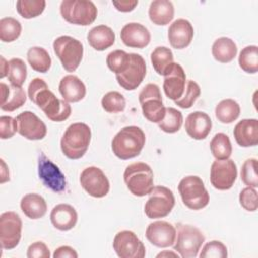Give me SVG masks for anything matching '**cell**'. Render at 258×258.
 I'll use <instances>...</instances> for the list:
<instances>
[{"mask_svg":"<svg viewBox=\"0 0 258 258\" xmlns=\"http://www.w3.org/2000/svg\"><path fill=\"white\" fill-rule=\"evenodd\" d=\"M139 103L143 116L152 123H159L165 116L160 89L155 84H147L139 93Z\"/></svg>","mask_w":258,"mask_h":258,"instance_id":"9","label":"cell"},{"mask_svg":"<svg viewBox=\"0 0 258 258\" xmlns=\"http://www.w3.org/2000/svg\"><path fill=\"white\" fill-rule=\"evenodd\" d=\"M184 128L188 136L196 140H202L211 132L212 120L208 114L196 111L186 117Z\"/></svg>","mask_w":258,"mask_h":258,"instance_id":"22","label":"cell"},{"mask_svg":"<svg viewBox=\"0 0 258 258\" xmlns=\"http://www.w3.org/2000/svg\"><path fill=\"white\" fill-rule=\"evenodd\" d=\"M20 22L13 17H4L0 20V39L3 42L16 40L21 33Z\"/></svg>","mask_w":258,"mask_h":258,"instance_id":"36","label":"cell"},{"mask_svg":"<svg viewBox=\"0 0 258 258\" xmlns=\"http://www.w3.org/2000/svg\"><path fill=\"white\" fill-rule=\"evenodd\" d=\"M173 249L182 258H195L205 242V236L196 227L178 224Z\"/></svg>","mask_w":258,"mask_h":258,"instance_id":"6","label":"cell"},{"mask_svg":"<svg viewBox=\"0 0 258 258\" xmlns=\"http://www.w3.org/2000/svg\"><path fill=\"white\" fill-rule=\"evenodd\" d=\"M91 129L85 123H74L64 131L60 139L62 153L70 159H79L85 155L91 142Z\"/></svg>","mask_w":258,"mask_h":258,"instance_id":"3","label":"cell"},{"mask_svg":"<svg viewBox=\"0 0 258 258\" xmlns=\"http://www.w3.org/2000/svg\"><path fill=\"white\" fill-rule=\"evenodd\" d=\"M1 89V104L0 108L6 112H12L24 105L26 94L21 87L8 86L5 83H0Z\"/></svg>","mask_w":258,"mask_h":258,"instance_id":"26","label":"cell"},{"mask_svg":"<svg viewBox=\"0 0 258 258\" xmlns=\"http://www.w3.org/2000/svg\"><path fill=\"white\" fill-rule=\"evenodd\" d=\"M200 95H201L200 86L195 81L189 80L186 83V87L184 89L183 95L178 100H175L174 102L178 107L182 109H188L194 105V103L200 97Z\"/></svg>","mask_w":258,"mask_h":258,"instance_id":"42","label":"cell"},{"mask_svg":"<svg viewBox=\"0 0 258 258\" xmlns=\"http://www.w3.org/2000/svg\"><path fill=\"white\" fill-rule=\"evenodd\" d=\"M145 235L152 245L159 248H166L174 244L176 229L168 222L156 221L147 226Z\"/></svg>","mask_w":258,"mask_h":258,"instance_id":"18","label":"cell"},{"mask_svg":"<svg viewBox=\"0 0 258 258\" xmlns=\"http://www.w3.org/2000/svg\"><path fill=\"white\" fill-rule=\"evenodd\" d=\"M127 188L136 197L149 195L153 186V171L151 167L144 162H135L129 164L123 174Z\"/></svg>","mask_w":258,"mask_h":258,"instance_id":"4","label":"cell"},{"mask_svg":"<svg viewBox=\"0 0 258 258\" xmlns=\"http://www.w3.org/2000/svg\"><path fill=\"white\" fill-rule=\"evenodd\" d=\"M8 71H9V61H7L3 56H1V74H0V78L3 79L4 77H6L8 75Z\"/></svg>","mask_w":258,"mask_h":258,"instance_id":"51","label":"cell"},{"mask_svg":"<svg viewBox=\"0 0 258 258\" xmlns=\"http://www.w3.org/2000/svg\"><path fill=\"white\" fill-rule=\"evenodd\" d=\"M237 166L232 159H216L211 165L210 180L212 185L219 190L230 189L237 178Z\"/></svg>","mask_w":258,"mask_h":258,"instance_id":"12","label":"cell"},{"mask_svg":"<svg viewBox=\"0 0 258 258\" xmlns=\"http://www.w3.org/2000/svg\"><path fill=\"white\" fill-rule=\"evenodd\" d=\"M130 61V53L124 50L117 49L111 51L106 58V63L108 68L115 73V75L122 74L128 67Z\"/></svg>","mask_w":258,"mask_h":258,"instance_id":"40","label":"cell"},{"mask_svg":"<svg viewBox=\"0 0 258 258\" xmlns=\"http://www.w3.org/2000/svg\"><path fill=\"white\" fill-rule=\"evenodd\" d=\"M240 106L233 99L222 100L215 109V115L218 121L223 124H231L240 116Z\"/></svg>","mask_w":258,"mask_h":258,"instance_id":"31","label":"cell"},{"mask_svg":"<svg viewBox=\"0 0 258 258\" xmlns=\"http://www.w3.org/2000/svg\"><path fill=\"white\" fill-rule=\"evenodd\" d=\"M163 77V91L166 97L173 101L178 100L183 95L186 82L182 67L179 63L173 62Z\"/></svg>","mask_w":258,"mask_h":258,"instance_id":"19","label":"cell"},{"mask_svg":"<svg viewBox=\"0 0 258 258\" xmlns=\"http://www.w3.org/2000/svg\"><path fill=\"white\" fill-rule=\"evenodd\" d=\"M28 258H49L50 252L43 242H34L27 249Z\"/></svg>","mask_w":258,"mask_h":258,"instance_id":"47","label":"cell"},{"mask_svg":"<svg viewBox=\"0 0 258 258\" xmlns=\"http://www.w3.org/2000/svg\"><path fill=\"white\" fill-rule=\"evenodd\" d=\"M89 44L98 51H103L115 42V33L107 25H98L93 27L87 35Z\"/></svg>","mask_w":258,"mask_h":258,"instance_id":"27","label":"cell"},{"mask_svg":"<svg viewBox=\"0 0 258 258\" xmlns=\"http://www.w3.org/2000/svg\"><path fill=\"white\" fill-rule=\"evenodd\" d=\"M150 59L155 72L160 76H164L173 63V53L166 46H157L151 52Z\"/></svg>","mask_w":258,"mask_h":258,"instance_id":"32","label":"cell"},{"mask_svg":"<svg viewBox=\"0 0 258 258\" xmlns=\"http://www.w3.org/2000/svg\"><path fill=\"white\" fill-rule=\"evenodd\" d=\"M211 152L218 160L228 159L232 154V144L230 138L225 133H217L210 143Z\"/></svg>","mask_w":258,"mask_h":258,"instance_id":"34","label":"cell"},{"mask_svg":"<svg viewBox=\"0 0 258 258\" xmlns=\"http://www.w3.org/2000/svg\"><path fill=\"white\" fill-rule=\"evenodd\" d=\"M121 40L126 46L133 48H143L150 42V32L142 24L130 22L123 26L120 32Z\"/></svg>","mask_w":258,"mask_h":258,"instance_id":"21","label":"cell"},{"mask_svg":"<svg viewBox=\"0 0 258 258\" xmlns=\"http://www.w3.org/2000/svg\"><path fill=\"white\" fill-rule=\"evenodd\" d=\"M182 122L183 117L181 112L174 108L168 107L166 108L164 118L158 123V127L166 133H175L181 128Z\"/></svg>","mask_w":258,"mask_h":258,"instance_id":"37","label":"cell"},{"mask_svg":"<svg viewBox=\"0 0 258 258\" xmlns=\"http://www.w3.org/2000/svg\"><path fill=\"white\" fill-rule=\"evenodd\" d=\"M112 3L118 11L129 12L136 7V5L138 4V1L136 0L135 1H113Z\"/></svg>","mask_w":258,"mask_h":258,"instance_id":"49","label":"cell"},{"mask_svg":"<svg viewBox=\"0 0 258 258\" xmlns=\"http://www.w3.org/2000/svg\"><path fill=\"white\" fill-rule=\"evenodd\" d=\"M165 256H173V257H178L179 254L177 253H174V252H168V251H164V252H161L159 254H157L156 257H165Z\"/></svg>","mask_w":258,"mask_h":258,"instance_id":"52","label":"cell"},{"mask_svg":"<svg viewBox=\"0 0 258 258\" xmlns=\"http://www.w3.org/2000/svg\"><path fill=\"white\" fill-rule=\"evenodd\" d=\"M146 75V63L144 58L137 53H130V61L127 69L116 75L118 84L125 90L132 91L137 89Z\"/></svg>","mask_w":258,"mask_h":258,"instance_id":"15","label":"cell"},{"mask_svg":"<svg viewBox=\"0 0 258 258\" xmlns=\"http://www.w3.org/2000/svg\"><path fill=\"white\" fill-rule=\"evenodd\" d=\"M53 50L60 60L62 68L70 73L78 69L84 53L82 42L68 35L59 36L53 41Z\"/></svg>","mask_w":258,"mask_h":258,"instance_id":"8","label":"cell"},{"mask_svg":"<svg viewBox=\"0 0 258 258\" xmlns=\"http://www.w3.org/2000/svg\"><path fill=\"white\" fill-rule=\"evenodd\" d=\"M239 202L246 211L255 212L258 208L256 189L250 186L243 188L239 195Z\"/></svg>","mask_w":258,"mask_h":258,"instance_id":"45","label":"cell"},{"mask_svg":"<svg viewBox=\"0 0 258 258\" xmlns=\"http://www.w3.org/2000/svg\"><path fill=\"white\" fill-rule=\"evenodd\" d=\"M28 97L53 122H62L71 116L72 108L70 104L64 100L57 99L48 89L47 84L40 78H35L30 82Z\"/></svg>","mask_w":258,"mask_h":258,"instance_id":"1","label":"cell"},{"mask_svg":"<svg viewBox=\"0 0 258 258\" xmlns=\"http://www.w3.org/2000/svg\"><path fill=\"white\" fill-rule=\"evenodd\" d=\"M241 179L242 181L250 186L256 188L258 186V175H257V159H247L241 168Z\"/></svg>","mask_w":258,"mask_h":258,"instance_id":"43","label":"cell"},{"mask_svg":"<svg viewBox=\"0 0 258 258\" xmlns=\"http://www.w3.org/2000/svg\"><path fill=\"white\" fill-rule=\"evenodd\" d=\"M45 5L46 2L44 0H18L16 2V9L23 18L30 19L40 15Z\"/></svg>","mask_w":258,"mask_h":258,"instance_id":"39","label":"cell"},{"mask_svg":"<svg viewBox=\"0 0 258 258\" xmlns=\"http://www.w3.org/2000/svg\"><path fill=\"white\" fill-rule=\"evenodd\" d=\"M1 161V166H2V170H1V183H4L5 181L9 180V171L8 168L6 167V164L4 162L3 159L0 160Z\"/></svg>","mask_w":258,"mask_h":258,"instance_id":"50","label":"cell"},{"mask_svg":"<svg viewBox=\"0 0 258 258\" xmlns=\"http://www.w3.org/2000/svg\"><path fill=\"white\" fill-rule=\"evenodd\" d=\"M239 66L248 74L258 72V47L256 45H249L241 50L239 54Z\"/></svg>","mask_w":258,"mask_h":258,"instance_id":"35","label":"cell"},{"mask_svg":"<svg viewBox=\"0 0 258 258\" xmlns=\"http://www.w3.org/2000/svg\"><path fill=\"white\" fill-rule=\"evenodd\" d=\"M78 221L76 209L69 204L56 205L50 213V222L54 228L59 231H69L73 229Z\"/></svg>","mask_w":258,"mask_h":258,"instance_id":"24","label":"cell"},{"mask_svg":"<svg viewBox=\"0 0 258 258\" xmlns=\"http://www.w3.org/2000/svg\"><path fill=\"white\" fill-rule=\"evenodd\" d=\"M178 191L182 203L191 210H201L210 202V196L204 181L197 175L183 177L178 183Z\"/></svg>","mask_w":258,"mask_h":258,"instance_id":"5","label":"cell"},{"mask_svg":"<svg viewBox=\"0 0 258 258\" xmlns=\"http://www.w3.org/2000/svg\"><path fill=\"white\" fill-rule=\"evenodd\" d=\"M18 133L29 140H40L46 135L47 129L42 120L34 113L24 111L16 117Z\"/></svg>","mask_w":258,"mask_h":258,"instance_id":"17","label":"cell"},{"mask_svg":"<svg viewBox=\"0 0 258 258\" xmlns=\"http://www.w3.org/2000/svg\"><path fill=\"white\" fill-rule=\"evenodd\" d=\"M53 257L54 258H77L78 253L70 246H60L54 251Z\"/></svg>","mask_w":258,"mask_h":258,"instance_id":"48","label":"cell"},{"mask_svg":"<svg viewBox=\"0 0 258 258\" xmlns=\"http://www.w3.org/2000/svg\"><path fill=\"white\" fill-rule=\"evenodd\" d=\"M145 145V134L137 126L122 128L112 140L113 153L120 159L127 160L140 154Z\"/></svg>","mask_w":258,"mask_h":258,"instance_id":"2","label":"cell"},{"mask_svg":"<svg viewBox=\"0 0 258 258\" xmlns=\"http://www.w3.org/2000/svg\"><path fill=\"white\" fill-rule=\"evenodd\" d=\"M101 105L102 108L108 113H119L124 111L126 107V100L121 93L112 91L104 95Z\"/></svg>","mask_w":258,"mask_h":258,"instance_id":"41","label":"cell"},{"mask_svg":"<svg viewBox=\"0 0 258 258\" xmlns=\"http://www.w3.org/2000/svg\"><path fill=\"white\" fill-rule=\"evenodd\" d=\"M168 40L170 45L176 49L188 46L194 37V27L191 23L183 18L173 21L168 28Z\"/></svg>","mask_w":258,"mask_h":258,"instance_id":"20","label":"cell"},{"mask_svg":"<svg viewBox=\"0 0 258 258\" xmlns=\"http://www.w3.org/2000/svg\"><path fill=\"white\" fill-rule=\"evenodd\" d=\"M174 204L173 192L165 186L157 185L149 192V198L144 206V212L149 219L163 218L172 211Z\"/></svg>","mask_w":258,"mask_h":258,"instance_id":"10","label":"cell"},{"mask_svg":"<svg viewBox=\"0 0 258 258\" xmlns=\"http://www.w3.org/2000/svg\"><path fill=\"white\" fill-rule=\"evenodd\" d=\"M59 93L64 101L68 103H76L84 99L86 96V86L77 76H64L58 86Z\"/></svg>","mask_w":258,"mask_h":258,"instance_id":"25","label":"cell"},{"mask_svg":"<svg viewBox=\"0 0 258 258\" xmlns=\"http://www.w3.org/2000/svg\"><path fill=\"white\" fill-rule=\"evenodd\" d=\"M150 20L156 25L168 24L174 16V7L168 0H153L148 9Z\"/></svg>","mask_w":258,"mask_h":258,"instance_id":"28","label":"cell"},{"mask_svg":"<svg viewBox=\"0 0 258 258\" xmlns=\"http://www.w3.org/2000/svg\"><path fill=\"white\" fill-rule=\"evenodd\" d=\"M20 208L24 215L32 220L42 218L47 211L45 200L37 194H27L20 201Z\"/></svg>","mask_w":258,"mask_h":258,"instance_id":"29","label":"cell"},{"mask_svg":"<svg viewBox=\"0 0 258 258\" xmlns=\"http://www.w3.org/2000/svg\"><path fill=\"white\" fill-rule=\"evenodd\" d=\"M237 45L229 37H220L216 39L212 46V54L214 58L222 63L232 61L237 55Z\"/></svg>","mask_w":258,"mask_h":258,"instance_id":"30","label":"cell"},{"mask_svg":"<svg viewBox=\"0 0 258 258\" xmlns=\"http://www.w3.org/2000/svg\"><path fill=\"white\" fill-rule=\"evenodd\" d=\"M27 60L32 70L42 74L48 72L51 66L50 55L43 47L39 46H33L28 49Z\"/></svg>","mask_w":258,"mask_h":258,"instance_id":"33","label":"cell"},{"mask_svg":"<svg viewBox=\"0 0 258 258\" xmlns=\"http://www.w3.org/2000/svg\"><path fill=\"white\" fill-rule=\"evenodd\" d=\"M22 221L18 214L12 211L4 212L0 216V242L6 250L14 249L20 242Z\"/></svg>","mask_w":258,"mask_h":258,"instance_id":"11","label":"cell"},{"mask_svg":"<svg viewBox=\"0 0 258 258\" xmlns=\"http://www.w3.org/2000/svg\"><path fill=\"white\" fill-rule=\"evenodd\" d=\"M38 175L43 184L52 191L61 192L66 189L67 181L63 173L43 153L38 157Z\"/></svg>","mask_w":258,"mask_h":258,"instance_id":"16","label":"cell"},{"mask_svg":"<svg viewBox=\"0 0 258 258\" xmlns=\"http://www.w3.org/2000/svg\"><path fill=\"white\" fill-rule=\"evenodd\" d=\"M17 131V121L10 116L0 117V138H11Z\"/></svg>","mask_w":258,"mask_h":258,"instance_id":"46","label":"cell"},{"mask_svg":"<svg viewBox=\"0 0 258 258\" xmlns=\"http://www.w3.org/2000/svg\"><path fill=\"white\" fill-rule=\"evenodd\" d=\"M27 77V68L25 62L18 57L11 58L9 60V71H8V81L12 86L21 87L25 82Z\"/></svg>","mask_w":258,"mask_h":258,"instance_id":"38","label":"cell"},{"mask_svg":"<svg viewBox=\"0 0 258 258\" xmlns=\"http://www.w3.org/2000/svg\"><path fill=\"white\" fill-rule=\"evenodd\" d=\"M236 142L242 147L255 146L258 143L257 119H243L239 121L233 131Z\"/></svg>","mask_w":258,"mask_h":258,"instance_id":"23","label":"cell"},{"mask_svg":"<svg viewBox=\"0 0 258 258\" xmlns=\"http://www.w3.org/2000/svg\"><path fill=\"white\" fill-rule=\"evenodd\" d=\"M59 10L64 20L83 26L93 23L98 14L96 5L89 0H63Z\"/></svg>","mask_w":258,"mask_h":258,"instance_id":"7","label":"cell"},{"mask_svg":"<svg viewBox=\"0 0 258 258\" xmlns=\"http://www.w3.org/2000/svg\"><path fill=\"white\" fill-rule=\"evenodd\" d=\"M227 256V247L222 242L216 240L207 243L200 254L201 258H226Z\"/></svg>","mask_w":258,"mask_h":258,"instance_id":"44","label":"cell"},{"mask_svg":"<svg viewBox=\"0 0 258 258\" xmlns=\"http://www.w3.org/2000/svg\"><path fill=\"white\" fill-rule=\"evenodd\" d=\"M113 248L121 258H143L145 256L144 244L132 231L124 230L117 233Z\"/></svg>","mask_w":258,"mask_h":258,"instance_id":"14","label":"cell"},{"mask_svg":"<svg viewBox=\"0 0 258 258\" xmlns=\"http://www.w3.org/2000/svg\"><path fill=\"white\" fill-rule=\"evenodd\" d=\"M82 187L93 198H104L110 190V182L105 173L96 166L85 168L80 175Z\"/></svg>","mask_w":258,"mask_h":258,"instance_id":"13","label":"cell"}]
</instances>
